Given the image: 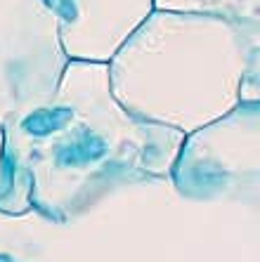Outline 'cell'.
Listing matches in <instances>:
<instances>
[{"mask_svg": "<svg viewBox=\"0 0 260 262\" xmlns=\"http://www.w3.org/2000/svg\"><path fill=\"white\" fill-rule=\"evenodd\" d=\"M154 10L208 14L232 21H258V0H154Z\"/></svg>", "mask_w": 260, "mask_h": 262, "instance_id": "cell-4", "label": "cell"}, {"mask_svg": "<svg viewBox=\"0 0 260 262\" xmlns=\"http://www.w3.org/2000/svg\"><path fill=\"white\" fill-rule=\"evenodd\" d=\"M55 19L67 59L109 61L154 10V0H38Z\"/></svg>", "mask_w": 260, "mask_h": 262, "instance_id": "cell-3", "label": "cell"}, {"mask_svg": "<svg viewBox=\"0 0 260 262\" xmlns=\"http://www.w3.org/2000/svg\"><path fill=\"white\" fill-rule=\"evenodd\" d=\"M0 180L64 203L173 168L182 137L130 116L109 88L107 61L69 59L55 90L0 118Z\"/></svg>", "mask_w": 260, "mask_h": 262, "instance_id": "cell-1", "label": "cell"}, {"mask_svg": "<svg viewBox=\"0 0 260 262\" xmlns=\"http://www.w3.org/2000/svg\"><path fill=\"white\" fill-rule=\"evenodd\" d=\"M107 73L130 116L189 135L258 102V21L151 10Z\"/></svg>", "mask_w": 260, "mask_h": 262, "instance_id": "cell-2", "label": "cell"}]
</instances>
